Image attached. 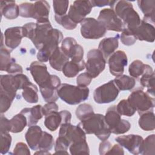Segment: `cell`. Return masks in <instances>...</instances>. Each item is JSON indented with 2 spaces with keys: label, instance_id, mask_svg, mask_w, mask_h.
Segmentation results:
<instances>
[{
  "label": "cell",
  "instance_id": "obj_21",
  "mask_svg": "<svg viewBox=\"0 0 155 155\" xmlns=\"http://www.w3.org/2000/svg\"><path fill=\"white\" fill-rule=\"evenodd\" d=\"M119 35L114 37L106 38L99 42L98 49L102 52L104 58L108 59L114 52L119 46Z\"/></svg>",
  "mask_w": 155,
  "mask_h": 155
},
{
  "label": "cell",
  "instance_id": "obj_4",
  "mask_svg": "<svg viewBox=\"0 0 155 155\" xmlns=\"http://www.w3.org/2000/svg\"><path fill=\"white\" fill-rule=\"evenodd\" d=\"M127 101L139 115L144 112L153 110L155 105L154 97L145 92L142 88L133 90L129 95Z\"/></svg>",
  "mask_w": 155,
  "mask_h": 155
},
{
  "label": "cell",
  "instance_id": "obj_13",
  "mask_svg": "<svg viewBox=\"0 0 155 155\" xmlns=\"http://www.w3.org/2000/svg\"><path fill=\"white\" fill-rule=\"evenodd\" d=\"M30 71L39 88L47 85L50 81L51 74L47 71L45 64L39 61L33 62L29 67Z\"/></svg>",
  "mask_w": 155,
  "mask_h": 155
},
{
  "label": "cell",
  "instance_id": "obj_42",
  "mask_svg": "<svg viewBox=\"0 0 155 155\" xmlns=\"http://www.w3.org/2000/svg\"><path fill=\"white\" fill-rule=\"evenodd\" d=\"M54 145V139L51 134L43 131L38 145V150L49 151Z\"/></svg>",
  "mask_w": 155,
  "mask_h": 155
},
{
  "label": "cell",
  "instance_id": "obj_43",
  "mask_svg": "<svg viewBox=\"0 0 155 155\" xmlns=\"http://www.w3.org/2000/svg\"><path fill=\"white\" fill-rule=\"evenodd\" d=\"M54 19L57 23H58L67 30H73L77 26V24L74 23L69 18L68 15H65L63 16H58L55 15Z\"/></svg>",
  "mask_w": 155,
  "mask_h": 155
},
{
  "label": "cell",
  "instance_id": "obj_26",
  "mask_svg": "<svg viewBox=\"0 0 155 155\" xmlns=\"http://www.w3.org/2000/svg\"><path fill=\"white\" fill-rule=\"evenodd\" d=\"M42 107L41 105H35L31 108H25L21 111L27 119V125L29 127L35 125L43 116Z\"/></svg>",
  "mask_w": 155,
  "mask_h": 155
},
{
  "label": "cell",
  "instance_id": "obj_7",
  "mask_svg": "<svg viewBox=\"0 0 155 155\" xmlns=\"http://www.w3.org/2000/svg\"><path fill=\"white\" fill-rule=\"evenodd\" d=\"M106 32L104 25L94 18H87L81 22V33L85 39H99L103 37Z\"/></svg>",
  "mask_w": 155,
  "mask_h": 155
},
{
  "label": "cell",
  "instance_id": "obj_49",
  "mask_svg": "<svg viewBox=\"0 0 155 155\" xmlns=\"http://www.w3.org/2000/svg\"><path fill=\"white\" fill-rule=\"evenodd\" d=\"M13 100L8 95L0 93V111L1 114L6 112L10 108Z\"/></svg>",
  "mask_w": 155,
  "mask_h": 155
},
{
  "label": "cell",
  "instance_id": "obj_27",
  "mask_svg": "<svg viewBox=\"0 0 155 155\" xmlns=\"http://www.w3.org/2000/svg\"><path fill=\"white\" fill-rule=\"evenodd\" d=\"M68 61H69V58L59 47L54 51L49 58V63L51 67L59 71H62L64 65Z\"/></svg>",
  "mask_w": 155,
  "mask_h": 155
},
{
  "label": "cell",
  "instance_id": "obj_12",
  "mask_svg": "<svg viewBox=\"0 0 155 155\" xmlns=\"http://www.w3.org/2000/svg\"><path fill=\"white\" fill-rule=\"evenodd\" d=\"M61 48L63 53L71 59V61L80 62L83 60L84 53L83 47L78 44L73 38H65L62 42Z\"/></svg>",
  "mask_w": 155,
  "mask_h": 155
},
{
  "label": "cell",
  "instance_id": "obj_45",
  "mask_svg": "<svg viewBox=\"0 0 155 155\" xmlns=\"http://www.w3.org/2000/svg\"><path fill=\"white\" fill-rule=\"evenodd\" d=\"M68 4V1H53V5L55 15L58 16H63L66 15Z\"/></svg>",
  "mask_w": 155,
  "mask_h": 155
},
{
  "label": "cell",
  "instance_id": "obj_6",
  "mask_svg": "<svg viewBox=\"0 0 155 155\" xmlns=\"http://www.w3.org/2000/svg\"><path fill=\"white\" fill-rule=\"evenodd\" d=\"M87 61L85 63L86 72L92 78H97L105 67L106 59L99 49L90 50L87 56Z\"/></svg>",
  "mask_w": 155,
  "mask_h": 155
},
{
  "label": "cell",
  "instance_id": "obj_3",
  "mask_svg": "<svg viewBox=\"0 0 155 155\" xmlns=\"http://www.w3.org/2000/svg\"><path fill=\"white\" fill-rule=\"evenodd\" d=\"M89 88L68 84H61L58 94L64 102L69 105H77L88 98Z\"/></svg>",
  "mask_w": 155,
  "mask_h": 155
},
{
  "label": "cell",
  "instance_id": "obj_53",
  "mask_svg": "<svg viewBox=\"0 0 155 155\" xmlns=\"http://www.w3.org/2000/svg\"><path fill=\"white\" fill-rule=\"evenodd\" d=\"M14 154H27L30 155V151L27 145L23 142H18L16 143L14 150Z\"/></svg>",
  "mask_w": 155,
  "mask_h": 155
},
{
  "label": "cell",
  "instance_id": "obj_51",
  "mask_svg": "<svg viewBox=\"0 0 155 155\" xmlns=\"http://www.w3.org/2000/svg\"><path fill=\"white\" fill-rule=\"evenodd\" d=\"M92 79L91 76L87 72L81 73L76 78L77 85L82 87H87V86L90 84Z\"/></svg>",
  "mask_w": 155,
  "mask_h": 155
},
{
  "label": "cell",
  "instance_id": "obj_19",
  "mask_svg": "<svg viewBox=\"0 0 155 155\" xmlns=\"http://www.w3.org/2000/svg\"><path fill=\"white\" fill-rule=\"evenodd\" d=\"M137 39L149 42L154 41V27L153 24L142 20L139 25L133 31Z\"/></svg>",
  "mask_w": 155,
  "mask_h": 155
},
{
  "label": "cell",
  "instance_id": "obj_25",
  "mask_svg": "<svg viewBox=\"0 0 155 155\" xmlns=\"http://www.w3.org/2000/svg\"><path fill=\"white\" fill-rule=\"evenodd\" d=\"M1 13L8 19H14L19 15V7L14 1H1Z\"/></svg>",
  "mask_w": 155,
  "mask_h": 155
},
{
  "label": "cell",
  "instance_id": "obj_54",
  "mask_svg": "<svg viewBox=\"0 0 155 155\" xmlns=\"http://www.w3.org/2000/svg\"><path fill=\"white\" fill-rule=\"evenodd\" d=\"M14 76L19 90L23 89L24 87L30 82L28 77L22 73L14 75Z\"/></svg>",
  "mask_w": 155,
  "mask_h": 155
},
{
  "label": "cell",
  "instance_id": "obj_24",
  "mask_svg": "<svg viewBox=\"0 0 155 155\" xmlns=\"http://www.w3.org/2000/svg\"><path fill=\"white\" fill-rule=\"evenodd\" d=\"M137 4L144 15L142 20L150 24L154 23L155 1L154 0H139Z\"/></svg>",
  "mask_w": 155,
  "mask_h": 155
},
{
  "label": "cell",
  "instance_id": "obj_32",
  "mask_svg": "<svg viewBox=\"0 0 155 155\" xmlns=\"http://www.w3.org/2000/svg\"><path fill=\"white\" fill-rule=\"evenodd\" d=\"M139 125L141 129L145 131H152L155 128L154 113L153 110L143 113L139 119Z\"/></svg>",
  "mask_w": 155,
  "mask_h": 155
},
{
  "label": "cell",
  "instance_id": "obj_58",
  "mask_svg": "<svg viewBox=\"0 0 155 155\" xmlns=\"http://www.w3.org/2000/svg\"><path fill=\"white\" fill-rule=\"evenodd\" d=\"M111 148V144L110 142L106 140L102 141V142L99 145V152L101 155L107 154V152Z\"/></svg>",
  "mask_w": 155,
  "mask_h": 155
},
{
  "label": "cell",
  "instance_id": "obj_36",
  "mask_svg": "<svg viewBox=\"0 0 155 155\" xmlns=\"http://www.w3.org/2000/svg\"><path fill=\"white\" fill-rule=\"evenodd\" d=\"M141 154L144 155H154L155 154V135H149L143 140Z\"/></svg>",
  "mask_w": 155,
  "mask_h": 155
},
{
  "label": "cell",
  "instance_id": "obj_61",
  "mask_svg": "<svg viewBox=\"0 0 155 155\" xmlns=\"http://www.w3.org/2000/svg\"><path fill=\"white\" fill-rule=\"evenodd\" d=\"M35 154H50V153L48 152V151L47 150H39L38 151H36Z\"/></svg>",
  "mask_w": 155,
  "mask_h": 155
},
{
  "label": "cell",
  "instance_id": "obj_15",
  "mask_svg": "<svg viewBox=\"0 0 155 155\" xmlns=\"http://www.w3.org/2000/svg\"><path fill=\"white\" fill-rule=\"evenodd\" d=\"M116 141L133 154H141L143 138L137 134L123 135L117 137Z\"/></svg>",
  "mask_w": 155,
  "mask_h": 155
},
{
  "label": "cell",
  "instance_id": "obj_60",
  "mask_svg": "<svg viewBox=\"0 0 155 155\" xmlns=\"http://www.w3.org/2000/svg\"><path fill=\"white\" fill-rule=\"evenodd\" d=\"M91 3L93 5V7H104L105 5H110V1H108V0H93V1H90Z\"/></svg>",
  "mask_w": 155,
  "mask_h": 155
},
{
  "label": "cell",
  "instance_id": "obj_35",
  "mask_svg": "<svg viewBox=\"0 0 155 155\" xmlns=\"http://www.w3.org/2000/svg\"><path fill=\"white\" fill-rule=\"evenodd\" d=\"M22 90V97L27 102L33 104L38 102V90L35 84L30 81Z\"/></svg>",
  "mask_w": 155,
  "mask_h": 155
},
{
  "label": "cell",
  "instance_id": "obj_44",
  "mask_svg": "<svg viewBox=\"0 0 155 155\" xmlns=\"http://www.w3.org/2000/svg\"><path fill=\"white\" fill-rule=\"evenodd\" d=\"M120 38L122 43L127 46L133 45L137 41L133 32L127 28H124L122 30Z\"/></svg>",
  "mask_w": 155,
  "mask_h": 155
},
{
  "label": "cell",
  "instance_id": "obj_23",
  "mask_svg": "<svg viewBox=\"0 0 155 155\" xmlns=\"http://www.w3.org/2000/svg\"><path fill=\"white\" fill-rule=\"evenodd\" d=\"M140 84L147 88V93L154 97V73L150 65L147 64L145 71L140 79Z\"/></svg>",
  "mask_w": 155,
  "mask_h": 155
},
{
  "label": "cell",
  "instance_id": "obj_31",
  "mask_svg": "<svg viewBox=\"0 0 155 155\" xmlns=\"http://www.w3.org/2000/svg\"><path fill=\"white\" fill-rule=\"evenodd\" d=\"M63 124V118L61 111H53L45 116L44 125L51 131H56Z\"/></svg>",
  "mask_w": 155,
  "mask_h": 155
},
{
  "label": "cell",
  "instance_id": "obj_8",
  "mask_svg": "<svg viewBox=\"0 0 155 155\" xmlns=\"http://www.w3.org/2000/svg\"><path fill=\"white\" fill-rule=\"evenodd\" d=\"M119 93V89L111 80L96 88L93 93V98L97 104H108L116 99Z\"/></svg>",
  "mask_w": 155,
  "mask_h": 155
},
{
  "label": "cell",
  "instance_id": "obj_56",
  "mask_svg": "<svg viewBox=\"0 0 155 155\" xmlns=\"http://www.w3.org/2000/svg\"><path fill=\"white\" fill-rule=\"evenodd\" d=\"M7 72L10 74L16 75L22 73L23 70L22 67L19 64L16 63V61H15L10 65L9 68L7 69Z\"/></svg>",
  "mask_w": 155,
  "mask_h": 155
},
{
  "label": "cell",
  "instance_id": "obj_55",
  "mask_svg": "<svg viewBox=\"0 0 155 155\" xmlns=\"http://www.w3.org/2000/svg\"><path fill=\"white\" fill-rule=\"evenodd\" d=\"M59 109L58 105L54 102H47L45 105H44L42 107V113L44 116H46L50 113L53 112V111H58Z\"/></svg>",
  "mask_w": 155,
  "mask_h": 155
},
{
  "label": "cell",
  "instance_id": "obj_52",
  "mask_svg": "<svg viewBox=\"0 0 155 155\" xmlns=\"http://www.w3.org/2000/svg\"><path fill=\"white\" fill-rule=\"evenodd\" d=\"M131 128L130 123L125 119H122L120 124L111 131V133L115 134H124L128 131V130Z\"/></svg>",
  "mask_w": 155,
  "mask_h": 155
},
{
  "label": "cell",
  "instance_id": "obj_50",
  "mask_svg": "<svg viewBox=\"0 0 155 155\" xmlns=\"http://www.w3.org/2000/svg\"><path fill=\"white\" fill-rule=\"evenodd\" d=\"M36 27V23L29 22L24 24L22 26V32L24 37L27 38L31 40L34 36L35 28Z\"/></svg>",
  "mask_w": 155,
  "mask_h": 155
},
{
  "label": "cell",
  "instance_id": "obj_18",
  "mask_svg": "<svg viewBox=\"0 0 155 155\" xmlns=\"http://www.w3.org/2000/svg\"><path fill=\"white\" fill-rule=\"evenodd\" d=\"M5 44L11 51L17 48L24 37L22 27H13L8 28L4 31Z\"/></svg>",
  "mask_w": 155,
  "mask_h": 155
},
{
  "label": "cell",
  "instance_id": "obj_46",
  "mask_svg": "<svg viewBox=\"0 0 155 155\" xmlns=\"http://www.w3.org/2000/svg\"><path fill=\"white\" fill-rule=\"evenodd\" d=\"M69 143L62 137L59 136L56 140L54 150L55 154H68L67 150L69 148Z\"/></svg>",
  "mask_w": 155,
  "mask_h": 155
},
{
  "label": "cell",
  "instance_id": "obj_9",
  "mask_svg": "<svg viewBox=\"0 0 155 155\" xmlns=\"http://www.w3.org/2000/svg\"><path fill=\"white\" fill-rule=\"evenodd\" d=\"M97 20L104 25L106 30L120 32L125 28L123 22L112 8L102 9L100 12Z\"/></svg>",
  "mask_w": 155,
  "mask_h": 155
},
{
  "label": "cell",
  "instance_id": "obj_34",
  "mask_svg": "<svg viewBox=\"0 0 155 155\" xmlns=\"http://www.w3.org/2000/svg\"><path fill=\"white\" fill-rule=\"evenodd\" d=\"M10 132L18 133L21 132L27 125V119L22 113H20L14 116L10 120Z\"/></svg>",
  "mask_w": 155,
  "mask_h": 155
},
{
  "label": "cell",
  "instance_id": "obj_22",
  "mask_svg": "<svg viewBox=\"0 0 155 155\" xmlns=\"http://www.w3.org/2000/svg\"><path fill=\"white\" fill-rule=\"evenodd\" d=\"M43 131L41 128L36 125L28 127L27 131L25 133V140L33 150H38V145L40 141Z\"/></svg>",
  "mask_w": 155,
  "mask_h": 155
},
{
  "label": "cell",
  "instance_id": "obj_17",
  "mask_svg": "<svg viewBox=\"0 0 155 155\" xmlns=\"http://www.w3.org/2000/svg\"><path fill=\"white\" fill-rule=\"evenodd\" d=\"M61 80L58 76L51 74V80L49 84L43 88H39L44 100L47 102H55L59 96L58 89L61 85Z\"/></svg>",
  "mask_w": 155,
  "mask_h": 155
},
{
  "label": "cell",
  "instance_id": "obj_10",
  "mask_svg": "<svg viewBox=\"0 0 155 155\" xmlns=\"http://www.w3.org/2000/svg\"><path fill=\"white\" fill-rule=\"evenodd\" d=\"M85 135V133L80 126L73 125L70 123L62 124L59 131V136L64 138L70 145L75 142L86 140Z\"/></svg>",
  "mask_w": 155,
  "mask_h": 155
},
{
  "label": "cell",
  "instance_id": "obj_38",
  "mask_svg": "<svg viewBox=\"0 0 155 155\" xmlns=\"http://www.w3.org/2000/svg\"><path fill=\"white\" fill-rule=\"evenodd\" d=\"M147 64H144L140 60H135L133 61L129 66L128 72L131 77L133 78H138L145 71Z\"/></svg>",
  "mask_w": 155,
  "mask_h": 155
},
{
  "label": "cell",
  "instance_id": "obj_41",
  "mask_svg": "<svg viewBox=\"0 0 155 155\" xmlns=\"http://www.w3.org/2000/svg\"><path fill=\"white\" fill-rule=\"evenodd\" d=\"M94 113L92 106L86 103L81 104L76 110V116L80 120L88 118Z\"/></svg>",
  "mask_w": 155,
  "mask_h": 155
},
{
  "label": "cell",
  "instance_id": "obj_57",
  "mask_svg": "<svg viewBox=\"0 0 155 155\" xmlns=\"http://www.w3.org/2000/svg\"><path fill=\"white\" fill-rule=\"evenodd\" d=\"M10 120L4 117L2 114L1 116V133L10 132Z\"/></svg>",
  "mask_w": 155,
  "mask_h": 155
},
{
  "label": "cell",
  "instance_id": "obj_16",
  "mask_svg": "<svg viewBox=\"0 0 155 155\" xmlns=\"http://www.w3.org/2000/svg\"><path fill=\"white\" fill-rule=\"evenodd\" d=\"M52 30L53 27L49 20L36 21V27L33 38L31 41L37 49L40 50L42 48Z\"/></svg>",
  "mask_w": 155,
  "mask_h": 155
},
{
  "label": "cell",
  "instance_id": "obj_11",
  "mask_svg": "<svg viewBox=\"0 0 155 155\" xmlns=\"http://www.w3.org/2000/svg\"><path fill=\"white\" fill-rule=\"evenodd\" d=\"M93 8L90 1H75L71 5L68 16L76 24L81 23Z\"/></svg>",
  "mask_w": 155,
  "mask_h": 155
},
{
  "label": "cell",
  "instance_id": "obj_39",
  "mask_svg": "<svg viewBox=\"0 0 155 155\" xmlns=\"http://www.w3.org/2000/svg\"><path fill=\"white\" fill-rule=\"evenodd\" d=\"M117 112L122 116L131 117L134 114L136 110L130 104L127 99L121 100L116 105Z\"/></svg>",
  "mask_w": 155,
  "mask_h": 155
},
{
  "label": "cell",
  "instance_id": "obj_5",
  "mask_svg": "<svg viewBox=\"0 0 155 155\" xmlns=\"http://www.w3.org/2000/svg\"><path fill=\"white\" fill-rule=\"evenodd\" d=\"M62 39V32L56 28H53L42 48L38 52L37 59L38 61L41 62H47L54 51L59 47Z\"/></svg>",
  "mask_w": 155,
  "mask_h": 155
},
{
  "label": "cell",
  "instance_id": "obj_59",
  "mask_svg": "<svg viewBox=\"0 0 155 155\" xmlns=\"http://www.w3.org/2000/svg\"><path fill=\"white\" fill-rule=\"evenodd\" d=\"M124 154V152L122 146L118 144L114 145L107 153V154Z\"/></svg>",
  "mask_w": 155,
  "mask_h": 155
},
{
  "label": "cell",
  "instance_id": "obj_14",
  "mask_svg": "<svg viewBox=\"0 0 155 155\" xmlns=\"http://www.w3.org/2000/svg\"><path fill=\"white\" fill-rule=\"evenodd\" d=\"M128 59L126 53L122 50L114 52L108 58V66L110 73L114 76L122 75L124 68L127 65Z\"/></svg>",
  "mask_w": 155,
  "mask_h": 155
},
{
  "label": "cell",
  "instance_id": "obj_1",
  "mask_svg": "<svg viewBox=\"0 0 155 155\" xmlns=\"http://www.w3.org/2000/svg\"><path fill=\"white\" fill-rule=\"evenodd\" d=\"M78 125L82 128L85 134H94L102 141L107 140L111 134L105 116L101 114L94 113L88 118L81 120Z\"/></svg>",
  "mask_w": 155,
  "mask_h": 155
},
{
  "label": "cell",
  "instance_id": "obj_40",
  "mask_svg": "<svg viewBox=\"0 0 155 155\" xmlns=\"http://www.w3.org/2000/svg\"><path fill=\"white\" fill-rule=\"evenodd\" d=\"M71 154H89L90 150L86 140L79 141L71 143L69 147Z\"/></svg>",
  "mask_w": 155,
  "mask_h": 155
},
{
  "label": "cell",
  "instance_id": "obj_47",
  "mask_svg": "<svg viewBox=\"0 0 155 155\" xmlns=\"http://www.w3.org/2000/svg\"><path fill=\"white\" fill-rule=\"evenodd\" d=\"M12 143V137L8 133H1V153H8Z\"/></svg>",
  "mask_w": 155,
  "mask_h": 155
},
{
  "label": "cell",
  "instance_id": "obj_29",
  "mask_svg": "<svg viewBox=\"0 0 155 155\" xmlns=\"http://www.w3.org/2000/svg\"><path fill=\"white\" fill-rule=\"evenodd\" d=\"M85 68V62L84 60L80 62H74L72 61H68L63 67L62 71L67 78L75 77L79 71H82Z\"/></svg>",
  "mask_w": 155,
  "mask_h": 155
},
{
  "label": "cell",
  "instance_id": "obj_33",
  "mask_svg": "<svg viewBox=\"0 0 155 155\" xmlns=\"http://www.w3.org/2000/svg\"><path fill=\"white\" fill-rule=\"evenodd\" d=\"M113 81L119 90L121 91L130 90L136 84L134 78L124 74L116 76Z\"/></svg>",
  "mask_w": 155,
  "mask_h": 155
},
{
  "label": "cell",
  "instance_id": "obj_37",
  "mask_svg": "<svg viewBox=\"0 0 155 155\" xmlns=\"http://www.w3.org/2000/svg\"><path fill=\"white\" fill-rule=\"evenodd\" d=\"M11 51L4 47L3 46L1 47V58H0V63H1V70L7 71V69L9 68L10 65L15 61V60L11 58L10 56Z\"/></svg>",
  "mask_w": 155,
  "mask_h": 155
},
{
  "label": "cell",
  "instance_id": "obj_2",
  "mask_svg": "<svg viewBox=\"0 0 155 155\" xmlns=\"http://www.w3.org/2000/svg\"><path fill=\"white\" fill-rule=\"evenodd\" d=\"M112 9L122 20L125 28L133 32L139 25L141 20L139 14L134 10L133 4L128 1H115Z\"/></svg>",
  "mask_w": 155,
  "mask_h": 155
},
{
  "label": "cell",
  "instance_id": "obj_20",
  "mask_svg": "<svg viewBox=\"0 0 155 155\" xmlns=\"http://www.w3.org/2000/svg\"><path fill=\"white\" fill-rule=\"evenodd\" d=\"M0 93L5 94L13 99L16 96L18 89L14 75L4 74L0 77Z\"/></svg>",
  "mask_w": 155,
  "mask_h": 155
},
{
  "label": "cell",
  "instance_id": "obj_30",
  "mask_svg": "<svg viewBox=\"0 0 155 155\" xmlns=\"http://www.w3.org/2000/svg\"><path fill=\"white\" fill-rule=\"evenodd\" d=\"M105 120L108 125L110 130L111 131L114 130L121 122V115L116 110V105H112L109 107L105 113Z\"/></svg>",
  "mask_w": 155,
  "mask_h": 155
},
{
  "label": "cell",
  "instance_id": "obj_28",
  "mask_svg": "<svg viewBox=\"0 0 155 155\" xmlns=\"http://www.w3.org/2000/svg\"><path fill=\"white\" fill-rule=\"evenodd\" d=\"M50 7L46 1H38L34 3L33 18L36 21L48 20Z\"/></svg>",
  "mask_w": 155,
  "mask_h": 155
},
{
  "label": "cell",
  "instance_id": "obj_48",
  "mask_svg": "<svg viewBox=\"0 0 155 155\" xmlns=\"http://www.w3.org/2000/svg\"><path fill=\"white\" fill-rule=\"evenodd\" d=\"M19 7V16L23 18H33L34 4L24 2L21 4Z\"/></svg>",
  "mask_w": 155,
  "mask_h": 155
}]
</instances>
